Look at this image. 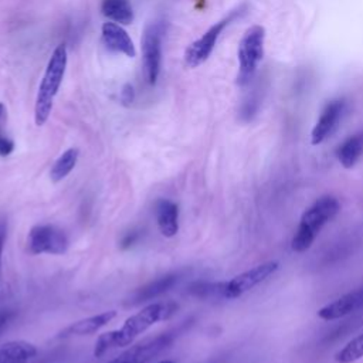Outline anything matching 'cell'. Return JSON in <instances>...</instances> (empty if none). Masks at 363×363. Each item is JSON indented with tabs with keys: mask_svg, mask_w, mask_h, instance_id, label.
I'll return each instance as SVG.
<instances>
[{
	"mask_svg": "<svg viewBox=\"0 0 363 363\" xmlns=\"http://www.w3.org/2000/svg\"><path fill=\"white\" fill-rule=\"evenodd\" d=\"M174 302H153L129 316L119 329L102 333L94 346V356L101 357L108 350L129 346L139 335L145 333L159 320H166L177 311Z\"/></svg>",
	"mask_w": 363,
	"mask_h": 363,
	"instance_id": "1",
	"label": "cell"
},
{
	"mask_svg": "<svg viewBox=\"0 0 363 363\" xmlns=\"http://www.w3.org/2000/svg\"><path fill=\"white\" fill-rule=\"evenodd\" d=\"M340 201L332 194L318 197L302 214L291 240V248L295 252L308 251L320 234L322 228L329 224L340 211Z\"/></svg>",
	"mask_w": 363,
	"mask_h": 363,
	"instance_id": "2",
	"label": "cell"
},
{
	"mask_svg": "<svg viewBox=\"0 0 363 363\" xmlns=\"http://www.w3.org/2000/svg\"><path fill=\"white\" fill-rule=\"evenodd\" d=\"M68 62V52L64 44H60L51 54L43 79L38 86L34 105V121L37 126H43L51 113L54 98L61 86V82L65 75Z\"/></svg>",
	"mask_w": 363,
	"mask_h": 363,
	"instance_id": "3",
	"label": "cell"
},
{
	"mask_svg": "<svg viewBox=\"0 0 363 363\" xmlns=\"http://www.w3.org/2000/svg\"><path fill=\"white\" fill-rule=\"evenodd\" d=\"M265 30L259 24H254L245 30L238 43V74L237 84L247 85L254 77L264 57Z\"/></svg>",
	"mask_w": 363,
	"mask_h": 363,
	"instance_id": "4",
	"label": "cell"
},
{
	"mask_svg": "<svg viewBox=\"0 0 363 363\" xmlns=\"http://www.w3.org/2000/svg\"><path fill=\"white\" fill-rule=\"evenodd\" d=\"M244 13H245V6H240V7L234 9L233 11H230L224 18L218 20L211 27H208L201 37H199L196 41H193L187 47V50L184 52L186 65L190 68H196V67L201 65L203 62H206L208 60V57L211 55L221 33L225 30V27H228L234 20H237Z\"/></svg>",
	"mask_w": 363,
	"mask_h": 363,
	"instance_id": "5",
	"label": "cell"
},
{
	"mask_svg": "<svg viewBox=\"0 0 363 363\" xmlns=\"http://www.w3.org/2000/svg\"><path fill=\"white\" fill-rule=\"evenodd\" d=\"M166 27L162 20H155L145 27L142 37V64L146 82L155 85L162 65V44Z\"/></svg>",
	"mask_w": 363,
	"mask_h": 363,
	"instance_id": "6",
	"label": "cell"
},
{
	"mask_svg": "<svg viewBox=\"0 0 363 363\" xmlns=\"http://www.w3.org/2000/svg\"><path fill=\"white\" fill-rule=\"evenodd\" d=\"M279 269V261L268 259L261 264L251 267L247 271L240 272L228 281H224L223 298L224 299H237L244 294L250 292L269 277H272Z\"/></svg>",
	"mask_w": 363,
	"mask_h": 363,
	"instance_id": "7",
	"label": "cell"
},
{
	"mask_svg": "<svg viewBox=\"0 0 363 363\" xmlns=\"http://www.w3.org/2000/svg\"><path fill=\"white\" fill-rule=\"evenodd\" d=\"M27 248L30 254H64L68 248L65 233L52 224L33 225L27 235Z\"/></svg>",
	"mask_w": 363,
	"mask_h": 363,
	"instance_id": "8",
	"label": "cell"
},
{
	"mask_svg": "<svg viewBox=\"0 0 363 363\" xmlns=\"http://www.w3.org/2000/svg\"><path fill=\"white\" fill-rule=\"evenodd\" d=\"M183 328L184 325L174 330H167L155 337H149L136 345H132L109 363H149L177 337Z\"/></svg>",
	"mask_w": 363,
	"mask_h": 363,
	"instance_id": "9",
	"label": "cell"
},
{
	"mask_svg": "<svg viewBox=\"0 0 363 363\" xmlns=\"http://www.w3.org/2000/svg\"><path fill=\"white\" fill-rule=\"evenodd\" d=\"M345 109L346 104L343 99H333L325 105L311 132V143L313 146L323 143L337 129Z\"/></svg>",
	"mask_w": 363,
	"mask_h": 363,
	"instance_id": "10",
	"label": "cell"
},
{
	"mask_svg": "<svg viewBox=\"0 0 363 363\" xmlns=\"http://www.w3.org/2000/svg\"><path fill=\"white\" fill-rule=\"evenodd\" d=\"M363 308V286L340 295L318 309L316 315L322 320H336Z\"/></svg>",
	"mask_w": 363,
	"mask_h": 363,
	"instance_id": "11",
	"label": "cell"
},
{
	"mask_svg": "<svg viewBox=\"0 0 363 363\" xmlns=\"http://www.w3.org/2000/svg\"><path fill=\"white\" fill-rule=\"evenodd\" d=\"M101 34H102V43L108 51L123 54L129 58H133L136 55L133 41L129 37V34L121 27V24H116L113 21H106L102 26Z\"/></svg>",
	"mask_w": 363,
	"mask_h": 363,
	"instance_id": "12",
	"label": "cell"
},
{
	"mask_svg": "<svg viewBox=\"0 0 363 363\" xmlns=\"http://www.w3.org/2000/svg\"><path fill=\"white\" fill-rule=\"evenodd\" d=\"M116 318V311H105L98 315H92L84 319H79L71 325H68L65 329L61 330L60 337H68V336H84V335H92L98 332L101 328L106 326L111 320Z\"/></svg>",
	"mask_w": 363,
	"mask_h": 363,
	"instance_id": "13",
	"label": "cell"
},
{
	"mask_svg": "<svg viewBox=\"0 0 363 363\" xmlns=\"http://www.w3.org/2000/svg\"><path fill=\"white\" fill-rule=\"evenodd\" d=\"M155 213L160 234L167 238L174 237L179 231V206L169 199H159Z\"/></svg>",
	"mask_w": 363,
	"mask_h": 363,
	"instance_id": "14",
	"label": "cell"
},
{
	"mask_svg": "<svg viewBox=\"0 0 363 363\" xmlns=\"http://www.w3.org/2000/svg\"><path fill=\"white\" fill-rule=\"evenodd\" d=\"M179 279L177 274H167L164 277H160L149 284H146L145 286L139 288L130 298L129 303L130 305H139L142 302H147L152 301L157 296H160L162 294L167 292Z\"/></svg>",
	"mask_w": 363,
	"mask_h": 363,
	"instance_id": "15",
	"label": "cell"
},
{
	"mask_svg": "<svg viewBox=\"0 0 363 363\" xmlns=\"http://www.w3.org/2000/svg\"><path fill=\"white\" fill-rule=\"evenodd\" d=\"M37 347L27 340H10L0 347V363H28Z\"/></svg>",
	"mask_w": 363,
	"mask_h": 363,
	"instance_id": "16",
	"label": "cell"
},
{
	"mask_svg": "<svg viewBox=\"0 0 363 363\" xmlns=\"http://www.w3.org/2000/svg\"><path fill=\"white\" fill-rule=\"evenodd\" d=\"M363 155V132L345 139L336 149V157L345 169H352Z\"/></svg>",
	"mask_w": 363,
	"mask_h": 363,
	"instance_id": "17",
	"label": "cell"
},
{
	"mask_svg": "<svg viewBox=\"0 0 363 363\" xmlns=\"http://www.w3.org/2000/svg\"><path fill=\"white\" fill-rule=\"evenodd\" d=\"M101 11L116 24H130L133 21V10L129 0H102Z\"/></svg>",
	"mask_w": 363,
	"mask_h": 363,
	"instance_id": "18",
	"label": "cell"
},
{
	"mask_svg": "<svg viewBox=\"0 0 363 363\" xmlns=\"http://www.w3.org/2000/svg\"><path fill=\"white\" fill-rule=\"evenodd\" d=\"M78 156H79V150L77 147H69L65 152H62V155H60V157L54 162L50 170L51 182L58 183L62 179H65L75 167L78 162Z\"/></svg>",
	"mask_w": 363,
	"mask_h": 363,
	"instance_id": "19",
	"label": "cell"
},
{
	"mask_svg": "<svg viewBox=\"0 0 363 363\" xmlns=\"http://www.w3.org/2000/svg\"><path fill=\"white\" fill-rule=\"evenodd\" d=\"M336 363H354L363 359V332L352 337L343 347L335 353Z\"/></svg>",
	"mask_w": 363,
	"mask_h": 363,
	"instance_id": "20",
	"label": "cell"
},
{
	"mask_svg": "<svg viewBox=\"0 0 363 363\" xmlns=\"http://www.w3.org/2000/svg\"><path fill=\"white\" fill-rule=\"evenodd\" d=\"M223 288H224V281L221 282H207V281H199L193 282L189 286V294L201 298V299H208V298H223Z\"/></svg>",
	"mask_w": 363,
	"mask_h": 363,
	"instance_id": "21",
	"label": "cell"
},
{
	"mask_svg": "<svg viewBox=\"0 0 363 363\" xmlns=\"http://www.w3.org/2000/svg\"><path fill=\"white\" fill-rule=\"evenodd\" d=\"M119 101L122 105L129 106L135 101V88L132 84H125L119 94Z\"/></svg>",
	"mask_w": 363,
	"mask_h": 363,
	"instance_id": "22",
	"label": "cell"
},
{
	"mask_svg": "<svg viewBox=\"0 0 363 363\" xmlns=\"http://www.w3.org/2000/svg\"><path fill=\"white\" fill-rule=\"evenodd\" d=\"M13 150H14L13 139H10L7 135H4L3 130L0 129V156L6 157V156L11 155Z\"/></svg>",
	"mask_w": 363,
	"mask_h": 363,
	"instance_id": "23",
	"label": "cell"
},
{
	"mask_svg": "<svg viewBox=\"0 0 363 363\" xmlns=\"http://www.w3.org/2000/svg\"><path fill=\"white\" fill-rule=\"evenodd\" d=\"M138 238H139V233L138 231H130V233H128L123 238H122V241H121V247L125 250V248H129V247H132L136 241H138Z\"/></svg>",
	"mask_w": 363,
	"mask_h": 363,
	"instance_id": "24",
	"label": "cell"
},
{
	"mask_svg": "<svg viewBox=\"0 0 363 363\" xmlns=\"http://www.w3.org/2000/svg\"><path fill=\"white\" fill-rule=\"evenodd\" d=\"M6 235H7V224L4 220L0 221V264H1V254L6 242Z\"/></svg>",
	"mask_w": 363,
	"mask_h": 363,
	"instance_id": "25",
	"label": "cell"
},
{
	"mask_svg": "<svg viewBox=\"0 0 363 363\" xmlns=\"http://www.w3.org/2000/svg\"><path fill=\"white\" fill-rule=\"evenodd\" d=\"M4 118H6V108H4V105L0 102V123L4 121Z\"/></svg>",
	"mask_w": 363,
	"mask_h": 363,
	"instance_id": "26",
	"label": "cell"
},
{
	"mask_svg": "<svg viewBox=\"0 0 363 363\" xmlns=\"http://www.w3.org/2000/svg\"><path fill=\"white\" fill-rule=\"evenodd\" d=\"M6 320H7V315H4V313L0 315V328L6 323Z\"/></svg>",
	"mask_w": 363,
	"mask_h": 363,
	"instance_id": "27",
	"label": "cell"
},
{
	"mask_svg": "<svg viewBox=\"0 0 363 363\" xmlns=\"http://www.w3.org/2000/svg\"><path fill=\"white\" fill-rule=\"evenodd\" d=\"M157 363H174V362H172V360H160Z\"/></svg>",
	"mask_w": 363,
	"mask_h": 363,
	"instance_id": "28",
	"label": "cell"
},
{
	"mask_svg": "<svg viewBox=\"0 0 363 363\" xmlns=\"http://www.w3.org/2000/svg\"><path fill=\"white\" fill-rule=\"evenodd\" d=\"M213 363H216V362H213Z\"/></svg>",
	"mask_w": 363,
	"mask_h": 363,
	"instance_id": "29",
	"label": "cell"
}]
</instances>
